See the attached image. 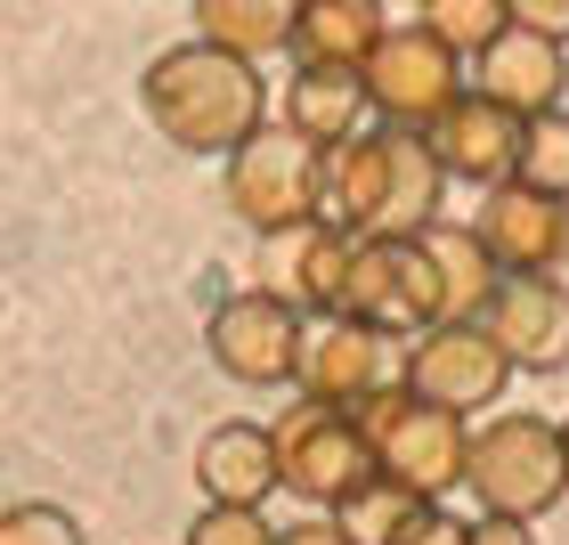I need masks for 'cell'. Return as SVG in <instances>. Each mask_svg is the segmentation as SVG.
<instances>
[{"mask_svg": "<svg viewBox=\"0 0 569 545\" xmlns=\"http://www.w3.org/2000/svg\"><path fill=\"white\" fill-rule=\"evenodd\" d=\"M326 204H333V228H350V237H416V228L439 220V164L423 131H399V122H382V131H350L342 147H326Z\"/></svg>", "mask_w": 569, "mask_h": 545, "instance_id": "1", "label": "cell"}, {"mask_svg": "<svg viewBox=\"0 0 569 545\" xmlns=\"http://www.w3.org/2000/svg\"><path fill=\"white\" fill-rule=\"evenodd\" d=\"M147 115L179 155H228L261 131V73L252 58H228L212 41H188V49H163L147 66Z\"/></svg>", "mask_w": 569, "mask_h": 545, "instance_id": "2", "label": "cell"}, {"mask_svg": "<svg viewBox=\"0 0 569 545\" xmlns=\"http://www.w3.org/2000/svg\"><path fill=\"white\" fill-rule=\"evenodd\" d=\"M463 488L480 497V513L497 522H537L569 497V464L561 432L546 415H497V424L463 432Z\"/></svg>", "mask_w": 569, "mask_h": 545, "instance_id": "3", "label": "cell"}, {"mask_svg": "<svg viewBox=\"0 0 569 545\" xmlns=\"http://www.w3.org/2000/svg\"><path fill=\"white\" fill-rule=\"evenodd\" d=\"M358 432H367L375 480H391V488H407V497H423V505L463 488V415L382 383V392L358 407Z\"/></svg>", "mask_w": 569, "mask_h": 545, "instance_id": "4", "label": "cell"}, {"mask_svg": "<svg viewBox=\"0 0 569 545\" xmlns=\"http://www.w3.org/2000/svg\"><path fill=\"white\" fill-rule=\"evenodd\" d=\"M228 204L261 228H301L326 220V147H309L293 122H261L244 147H228Z\"/></svg>", "mask_w": 569, "mask_h": 545, "instance_id": "5", "label": "cell"}, {"mask_svg": "<svg viewBox=\"0 0 569 545\" xmlns=\"http://www.w3.org/2000/svg\"><path fill=\"white\" fill-rule=\"evenodd\" d=\"M269 448H277V488H293V497H301V505H318V513H342L358 488L375 480L367 432H358V415H350V407H318V399H301V407L269 432Z\"/></svg>", "mask_w": 569, "mask_h": 545, "instance_id": "6", "label": "cell"}, {"mask_svg": "<svg viewBox=\"0 0 569 545\" xmlns=\"http://www.w3.org/2000/svg\"><path fill=\"white\" fill-rule=\"evenodd\" d=\"M333 318L375 326V334H423V326H439V294H431L423 245L416 237H350Z\"/></svg>", "mask_w": 569, "mask_h": 545, "instance_id": "7", "label": "cell"}, {"mask_svg": "<svg viewBox=\"0 0 569 545\" xmlns=\"http://www.w3.org/2000/svg\"><path fill=\"white\" fill-rule=\"evenodd\" d=\"M512 383V358L488 343L480 318H456V326H423L416 350H407V383L399 392H416L448 415H472V407H497Z\"/></svg>", "mask_w": 569, "mask_h": 545, "instance_id": "8", "label": "cell"}, {"mask_svg": "<svg viewBox=\"0 0 569 545\" xmlns=\"http://www.w3.org/2000/svg\"><path fill=\"white\" fill-rule=\"evenodd\" d=\"M358 90H367V107H375L382 122H399V131H423V122L463 90V82H456V49H439L423 24H407V33H382L367 58H358Z\"/></svg>", "mask_w": 569, "mask_h": 545, "instance_id": "9", "label": "cell"}, {"mask_svg": "<svg viewBox=\"0 0 569 545\" xmlns=\"http://www.w3.org/2000/svg\"><path fill=\"white\" fill-rule=\"evenodd\" d=\"M472 237L497 277H553V269H569V196H537L521 179H497Z\"/></svg>", "mask_w": 569, "mask_h": 545, "instance_id": "10", "label": "cell"}, {"mask_svg": "<svg viewBox=\"0 0 569 545\" xmlns=\"http://www.w3.org/2000/svg\"><path fill=\"white\" fill-rule=\"evenodd\" d=\"M212 343V367L244 392H277L293 383V350H301V309H284L277 294H228L203 326Z\"/></svg>", "mask_w": 569, "mask_h": 545, "instance_id": "11", "label": "cell"}, {"mask_svg": "<svg viewBox=\"0 0 569 545\" xmlns=\"http://www.w3.org/2000/svg\"><path fill=\"white\" fill-rule=\"evenodd\" d=\"M480 326L512 358V375H561L569 367V285L561 277H497Z\"/></svg>", "mask_w": 569, "mask_h": 545, "instance_id": "12", "label": "cell"}, {"mask_svg": "<svg viewBox=\"0 0 569 545\" xmlns=\"http://www.w3.org/2000/svg\"><path fill=\"white\" fill-rule=\"evenodd\" d=\"M423 147H431L439 179L497 188V179H512V155H521V115H505L497 98H480V90H456L448 107L423 122Z\"/></svg>", "mask_w": 569, "mask_h": 545, "instance_id": "13", "label": "cell"}, {"mask_svg": "<svg viewBox=\"0 0 569 545\" xmlns=\"http://www.w3.org/2000/svg\"><path fill=\"white\" fill-rule=\"evenodd\" d=\"M293 383H301V399H318V407H367L382 383H391V375H382V334L350 326V318L301 326Z\"/></svg>", "mask_w": 569, "mask_h": 545, "instance_id": "14", "label": "cell"}, {"mask_svg": "<svg viewBox=\"0 0 569 545\" xmlns=\"http://www.w3.org/2000/svg\"><path fill=\"white\" fill-rule=\"evenodd\" d=\"M342 261H350V228H333V220L269 228V285L261 294H277L284 309H309V318H333Z\"/></svg>", "mask_w": 569, "mask_h": 545, "instance_id": "15", "label": "cell"}, {"mask_svg": "<svg viewBox=\"0 0 569 545\" xmlns=\"http://www.w3.org/2000/svg\"><path fill=\"white\" fill-rule=\"evenodd\" d=\"M561 82H569V58H561V41H546V33L505 24V33L480 49V98H497V107L521 115V122L561 107Z\"/></svg>", "mask_w": 569, "mask_h": 545, "instance_id": "16", "label": "cell"}, {"mask_svg": "<svg viewBox=\"0 0 569 545\" xmlns=\"http://www.w3.org/2000/svg\"><path fill=\"white\" fill-rule=\"evenodd\" d=\"M196 488L203 505H269L277 497V448L269 424H212L196 439Z\"/></svg>", "mask_w": 569, "mask_h": 545, "instance_id": "17", "label": "cell"}, {"mask_svg": "<svg viewBox=\"0 0 569 545\" xmlns=\"http://www.w3.org/2000/svg\"><path fill=\"white\" fill-rule=\"evenodd\" d=\"M382 33H391V24H382V0H301L284 49H293L301 66H358Z\"/></svg>", "mask_w": 569, "mask_h": 545, "instance_id": "18", "label": "cell"}, {"mask_svg": "<svg viewBox=\"0 0 569 545\" xmlns=\"http://www.w3.org/2000/svg\"><path fill=\"white\" fill-rule=\"evenodd\" d=\"M416 245H423V261H431V294H439V326H456V318H480L488 294H497V269H488V252L472 228H448V220H431L416 228Z\"/></svg>", "mask_w": 569, "mask_h": 545, "instance_id": "19", "label": "cell"}, {"mask_svg": "<svg viewBox=\"0 0 569 545\" xmlns=\"http://www.w3.org/2000/svg\"><path fill=\"white\" fill-rule=\"evenodd\" d=\"M367 115V90H358V66H301L293 73V98H284V122L309 139V147H342Z\"/></svg>", "mask_w": 569, "mask_h": 545, "instance_id": "20", "label": "cell"}, {"mask_svg": "<svg viewBox=\"0 0 569 545\" xmlns=\"http://www.w3.org/2000/svg\"><path fill=\"white\" fill-rule=\"evenodd\" d=\"M293 9L301 0H196V33L212 49H228V58L261 66L269 49H284V33H293Z\"/></svg>", "mask_w": 569, "mask_h": 545, "instance_id": "21", "label": "cell"}, {"mask_svg": "<svg viewBox=\"0 0 569 545\" xmlns=\"http://www.w3.org/2000/svg\"><path fill=\"white\" fill-rule=\"evenodd\" d=\"M512 179L537 196H569V115L546 107L521 122V155H512Z\"/></svg>", "mask_w": 569, "mask_h": 545, "instance_id": "22", "label": "cell"}, {"mask_svg": "<svg viewBox=\"0 0 569 545\" xmlns=\"http://www.w3.org/2000/svg\"><path fill=\"white\" fill-rule=\"evenodd\" d=\"M423 33L456 58H480L505 33V0H423Z\"/></svg>", "mask_w": 569, "mask_h": 545, "instance_id": "23", "label": "cell"}, {"mask_svg": "<svg viewBox=\"0 0 569 545\" xmlns=\"http://www.w3.org/2000/svg\"><path fill=\"white\" fill-rule=\"evenodd\" d=\"M416 505H423V497H407V488H391V480H367V488H358V497H350L342 513H333V522H342L358 545H367V537H375V545H391V529H399Z\"/></svg>", "mask_w": 569, "mask_h": 545, "instance_id": "24", "label": "cell"}, {"mask_svg": "<svg viewBox=\"0 0 569 545\" xmlns=\"http://www.w3.org/2000/svg\"><path fill=\"white\" fill-rule=\"evenodd\" d=\"M0 545H90L66 505H9L0 513Z\"/></svg>", "mask_w": 569, "mask_h": 545, "instance_id": "25", "label": "cell"}, {"mask_svg": "<svg viewBox=\"0 0 569 545\" xmlns=\"http://www.w3.org/2000/svg\"><path fill=\"white\" fill-rule=\"evenodd\" d=\"M277 529L261 522V505H203L188 522V545H269Z\"/></svg>", "mask_w": 569, "mask_h": 545, "instance_id": "26", "label": "cell"}, {"mask_svg": "<svg viewBox=\"0 0 569 545\" xmlns=\"http://www.w3.org/2000/svg\"><path fill=\"white\" fill-rule=\"evenodd\" d=\"M391 545H463V522H456L448 505H416V513L391 529Z\"/></svg>", "mask_w": 569, "mask_h": 545, "instance_id": "27", "label": "cell"}, {"mask_svg": "<svg viewBox=\"0 0 569 545\" xmlns=\"http://www.w3.org/2000/svg\"><path fill=\"white\" fill-rule=\"evenodd\" d=\"M505 24L546 33V41H569V0H505Z\"/></svg>", "mask_w": 569, "mask_h": 545, "instance_id": "28", "label": "cell"}, {"mask_svg": "<svg viewBox=\"0 0 569 545\" xmlns=\"http://www.w3.org/2000/svg\"><path fill=\"white\" fill-rule=\"evenodd\" d=\"M269 545H358V537L333 522V513H326V522H309V513H301V522H293V529H277Z\"/></svg>", "mask_w": 569, "mask_h": 545, "instance_id": "29", "label": "cell"}, {"mask_svg": "<svg viewBox=\"0 0 569 545\" xmlns=\"http://www.w3.org/2000/svg\"><path fill=\"white\" fill-rule=\"evenodd\" d=\"M463 545H537L529 522H497V513H480V522H463Z\"/></svg>", "mask_w": 569, "mask_h": 545, "instance_id": "30", "label": "cell"}, {"mask_svg": "<svg viewBox=\"0 0 569 545\" xmlns=\"http://www.w3.org/2000/svg\"><path fill=\"white\" fill-rule=\"evenodd\" d=\"M553 432H561V464H569V424H553Z\"/></svg>", "mask_w": 569, "mask_h": 545, "instance_id": "31", "label": "cell"}]
</instances>
